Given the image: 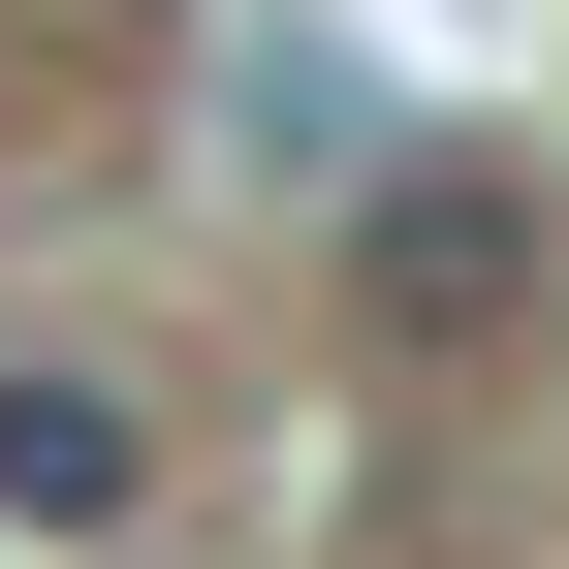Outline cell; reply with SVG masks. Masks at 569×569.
<instances>
[{
    "instance_id": "7a4b0ae2",
    "label": "cell",
    "mask_w": 569,
    "mask_h": 569,
    "mask_svg": "<svg viewBox=\"0 0 569 569\" xmlns=\"http://www.w3.org/2000/svg\"><path fill=\"white\" fill-rule=\"evenodd\" d=\"M127 507V411L96 380H0V538H96Z\"/></svg>"
},
{
    "instance_id": "6da1fadb",
    "label": "cell",
    "mask_w": 569,
    "mask_h": 569,
    "mask_svg": "<svg viewBox=\"0 0 569 569\" xmlns=\"http://www.w3.org/2000/svg\"><path fill=\"white\" fill-rule=\"evenodd\" d=\"M507 284H538V222H507L475 159H411V190H380V317H411V348H475Z\"/></svg>"
}]
</instances>
